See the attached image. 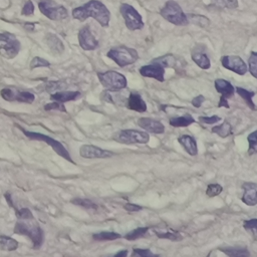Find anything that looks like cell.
<instances>
[{"label":"cell","instance_id":"1","mask_svg":"<svg viewBox=\"0 0 257 257\" xmlns=\"http://www.w3.org/2000/svg\"><path fill=\"white\" fill-rule=\"evenodd\" d=\"M14 210L17 216V222L14 227V233L29 237L35 249L41 247L44 240L43 230L41 229L37 221L34 219L30 210L28 208H14Z\"/></svg>","mask_w":257,"mask_h":257},{"label":"cell","instance_id":"2","mask_svg":"<svg viewBox=\"0 0 257 257\" xmlns=\"http://www.w3.org/2000/svg\"><path fill=\"white\" fill-rule=\"evenodd\" d=\"M72 16L79 21H84L88 17H92L102 27H107L110 20L109 10L98 0H89L85 4L74 8L72 10Z\"/></svg>","mask_w":257,"mask_h":257},{"label":"cell","instance_id":"3","mask_svg":"<svg viewBox=\"0 0 257 257\" xmlns=\"http://www.w3.org/2000/svg\"><path fill=\"white\" fill-rule=\"evenodd\" d=\"M161 16L170 23L177 26H186L189 24L187 14L181 6L174 0H169L160 10Z\"/></svg>","mask_w":257,"mask_h":257},{"label":"cell","instance_id":"4","mask_svg":"<svg viewBox=\"0 0 257 257\" xmlns=\"http://www.w3.org/2000/svg\"><path fill=\"white\" fill-rule=\"evenodd\" d=\"M106 56L111 60H113L119 67L131 65L139 59L138 51L125 45H120V46L110 48L107 51Z\"/></svg>","mask_w":257,"mask_h":257},{"label":"cell","instance_id":"5","mask_svg":"<svg viewBox=\"0 0 257 257\" xmlns=\"http://www.w3.org/2000/svg\"><path fill=\"white\" fill-rule=\"evenodd\" d=\"M16 126H17L20 131H22L23 134L25 135V137H27L28 139L34 140V141H41V142L46 143L48 146H50V147L53 149V151H54L57 155H59L60 157H62V158L65 159L66 161H68V162L74 164V162H73L72 158L70 157L68 151L64 148V146H63L60 142L54 140L53 138H51V137H49V136L43 135V134H41V133L26 131V130H24L22 126H20V125H18V124H17Z\"/></svg>","mask_w":257,"mask_h":257},{"label":"cell","instance_id":"6","mask_svg":"<svg viewBox=\"0 0 257 257\" xmlns=\"http://www.w3.org/2000/svg\"><path fill=\"white\" fill-rule=\"evenodd\" d=\"M97 77L101 85L107 91H119L126 87L127 81L123 74L114 71V70H107L104 72H98Z\"/></svg>","mask_w":257,"mask_h":257},{"label":"cell","instance_id":"7","mask_svg":"<svg viewBox=\"0 0 257 257\" xmlns=\"http://www.w3.org/2000/svg\"><path fill=\"white\" fill-rule=\"evenodd\" d=\"M112 139L120 144L135 145V144H147L150 141V136L147 132L138 130H120L113 134Z\"/></svg>","mask_w":257,"mask_h":257},{"label":"cell","instance_id":"8","mask_svg":"<svg viewBox=\"0 0 257 257\" xmlns=\"http://www.w3.org/2000/svg\"><path fill=\"white\" fill-rule=\"evenodd\" d=\"M119 12L128 30L136 31V30H141L144 27L143 18L134 6L127 3H122L119 6Z\"/></svg>","mask_w":257,"mask_h":257},{"label":"cell","instance_id":"9","mask_svg":"<svg viewBox=\"0 0 257 257\" xmlns=\"http://www.w3.org/2000/svg\"><path fill=\"white\" fill-rule=\"evenodd\" d=\"M20 50V42L10 32H0V55L5 58H14Z\"/></svg>","mask_w":257,"mask_h":257},{"label":"cell","instance_id":"10","mask_svg":"<svg viewBox=\"0 0 257 257\" xmlns=\"http://www.w3.org/2000/svg\"><path fill=\"white\" fill-rule=\"evenodd\" d=\"M38 8L44 16L51 20H62L68 16L67 9L53 0H40Z\"/></svg>","mask_w":257,"mask_h":257},{"label":"cell","instance_id":"11","mask_svg":"<svg viewBox=\"0 0 257 257\" xmlns=\"http://www.w3.org/2000/svg\"><path fill=\"white\" fill-rule=\"evenodd\" d=\"M0 94L3 99L7 101H18L25 103H32L35 99V95L29 91L19 90L17 88L5 87L1 89Z\"/></svg>","mask_w":257,"mask_h":257},{"label":"cell","instance_id":"12","mask_svg":"<svg viewBox=\"0 0 257 257\" xmlns=\"http://www.w3.org/2000/svg\"><path fill=\"white\" fill-rule=\"evenodd\" d=\"M214 85L216 90L221 94L220 100L218 103L219 107H226L229 108L228 104V99L231 98L234 95L235 92V87L226 79L223 78H217L214 81Z\"/></svg>","mask_w":257,"mask_h":257},{"label":"cell","instance_id":"13","mask_svg":"<svg viewBox=\"0 0 257 257\" xmlns=\"http://www.w3.org/2000/svg\"><path fill=\"white\" fill-rule=\"evenodd\" d=\"M224 68L233 71L238 75H244L247 72V64L238 55H224L220 59Z\"/></svg>","mask_w":257,"mask_h":257},{"label":"cell","instance_id":"14","mask_svg":"<svg viewBox=\"0 0 257 257\" xmlns=\"http://www.w3.org/2000/svg\"><path fill=\"white\" fill-rule=\"evenodd\" d=\"M139 72L144 77L154 78L160 82L165 81V67L160 63L152 62L151 64L141 66Z\"/></svg>","mask_w":257,"mask_h":257},{"label":"cell","instance_id":"15","mask_svg":"<svg viewBox=\"0 0 257 257\" xmlns=\"http://www.w3.org/2000/svg\"><path fill=\"white\" fill-rule=\"evenodd\" d=\"M79 155L84 159H105L113 156V153L93 145H82L79 148Z\"/></svg>","mask_w":257,"mask_h":257},{"label":"cell","instance_id":"16","mask_svg":"<svg viewBox=\"0 0 257 257\" xmlns=\"http://www.w3.org/2000/svg\"><path fill=\"white\" fill-rule=\"evenodd\" d=\"M78 42L83 50H94L98 46V41L87 25L83 26L78 31Z\"/></svg>","mask_w":257,"mask_h":257},{"label":"cell","instance_id":"17","mask_svg":"<svg viewBox=\"0 0 257 257\" xmlns=\"http://www.w3.org/2000/svg\"><path fill=\"white\" fill-rule=\"evenodd\" d=\"M242 202L248 206L257 205V184L252 182H246L242 185Z\"/></svg>","mask_w":257,"mask_h":257},{"label":"cell","instance_id":"18","mask_svg":"<svg viewBox=\"0 0 257 257\" xmlns=\"http://www.w3.org/2000/svg\"><path fill=\"white\" fill-rule=\"evenodd\" d=\"M137 123L139 126L149 133L163 134L165 132V125L157 119H153L150 117H141L138 119Z\"/></svg>","mask_w":257,"mask_h":257},{"label":"cell","instance_id":"19","mask_svg":"<svg viewBox=\"0 0 257 257\" xmlns=\"http://www.w3.org/2000/svg\"><path fill=\"white\" fill-rule=\"evenodd\" d=\"M191 57L192 60L202 69H209L211 67V62L210 59L208 57V55L205 53L204 51V47L203 48H198L195 47L193 48L192 52H191Z\"/></svg>","mask_w":257,"mask_h":257},{"label":"cell","instance_id":"20","mask_svg":"<svg viewBox=\"0 0 257 257\" xmlns=\"http://www.w3.org/2000/svg\"><path fill=\"white\" fill-rule=\"evenodd\" d=\"M178 142L190 156H196L198 154L197 142L194 137L190 135H182L178 138Z\"/></svg>","mask_w":257,"mask_h":257},{"label":"cell","instance_id":"21","mask_svg":"<svg viewBox=\"0 0 257 257\" xmlns=\"http://www.w3.org/2000/svg\"><path fill=\"white\" fill-rule=\"evenodd\" d=\"M126 106L131 110H135L138 112H145L147 110V104L139 93L132 92L130 94V96L127 98Z\"/></svg>","mask_w":257,"mask_h":257},{"label":"cell","instance_id":"22","mask_svg":"<svg viewBox=\"0 0 257 257\" xmlns=\"http://www.w3.org/2000/svg\"><path fill=\"white\" fill-rule=\"evenodd\" d=\"M180 60L181 59L177 58L176 55H174V54H166V55H163V56H160V57H157V58L153 59L152 62L160 63L165 68L172 67V68H175L176 70H178V67L182 66Z\"/></svg>","mask_w":257,"mask_h":257},{"label":"cell","instance_id":"23","mask_svg":"<svg viewBox=\"0 0 257 257\" xmlns=\"http://www.w3.org/2000/svg\"><path fill=\"white\" fill-rule=\"evenodd\" d=\"M81 96V93L79 91H68V90H62V91H56L51 94L50 98L54 101L58 102H66L71 100H76Z\"/></svg>","mask_w":257,"mask_h":257},{"label":"cell","instance_id":"24","mask_svg":"<svg viewBox=\"0 0 257 257\" xmlns=\"http://www.w3.org/2000/svg\"><path fill=\"white\" fill-rule=\"evenodd\" d=\"M235 91L237 92V94H239V96H241V98L243 100H245V102L247 103V105L253 109V110H256L257 107L253 101V97L255 95V92L254 91H251V90H248V89H245L243 87H240V86H237L235 87Z\"/></svg>","mask_w":257,"mask_h":257},{"label":"cell","instance_id":"25","mask_svg":"<svg viewBox=\"0 0 257 257\" xmlns=\"http://www.w3.org/2000/svg\"><path fill=\"white\" fill-rule=\"evenodd\" d=\"M169 122H170V125H172L174 127H184V126H188V125L194 123L195 119L191 114L187 113L182 116L171 117Z\"/></svg>","mask_w":257,"mask_h":257},{"label":"cell","instance_id":"26","mask_svg":"<svg viewBox=\"0 0 257 257\" xmlns=\"http://www.w3.org/2000/svg\"><path fill=\"white\" fill-rule=\"evenodd\" d=\"M221 252L231 257H245L249 256L250 253L246 248H237V247H221L219 249Z\"/></svg>","mask_w":257,"mask_h":257},{"label":"cell","instance_id":"27","mask_svg":"<svg viewBox=\"0 0 257 257\" xmlns=\"http://www.w3.org/2000/svg\"><path fill=\"white\" fill-rule=\"evenodd\" d=\"M211 132L213 134L218 135L221 138H227L232 134V126L227 120H224L221 124L213 126Z\"/></svg>","mask_w":257,"mask_h":257},{"label":"cell","instance_id":"28","mask_svg":"<svg viewBox=\"0 0 257 257\" xmlns=\"http://www.w3.org/2000/svg\"><path fill=\"white\" fill-rule=\"evenodd\" d=\"M18 248V242L8 236H0V249L4 251H14Z\"/></svg>","mask_w":257,"mask_h":257},{"label":"cell","instance_id":"29","mask_svg":"<svg viewBox=\"0 0 257 257\" xmlns=\"http://www.w3.org/2000/svg\"><path fill=\"white\" fill-rule=\"evenodd\" d=\"M47 44L54 53H61L64 50V45L61 40L53 34L47 35Z\"/></svg>","mask_w":257,"mask_h":257},{"label":"cell","instance_id":"30","mask_svg":"<svg viewBox=\"0 0 257 257\" xmlns=\"http://www.w3.org/2000/svg\"><path fill=\"white\" fill-rule=\"evenodd\" d=\"M121 238V235L117 232H111V231H102L98 233H94L92 235V239L95 241H110Z\"/></svg>","mask_w":257,"mask_h":257},{"label":"cell","instance_id":"31","mask_svg":"<svg viewBox=\"0 0 257 257\" xmlns=\"http://www.w3.org/2000/svg\"><path fill=\"white\" fill-rule=\"evenodd\" d=\"M238 5V0H211L210 3V6L222 9H236Z\"/></svg>","mask_w":257,"mask_h":257},{"label":"cell","instance_id":"32","mask_svg":"<svg viewBox=\"0 0 257 257\" xmlns=\"http://www.w3.org/2000/svg\"><path fill=\"white\" fill-rule=\"evenodd\" d=\"M189 23H193L195 25L201 26V27H207L210 24V20L203 16V15H199V14H187Z\"/></svg>","mask_w":257,"mask_h":257},{"label":"cell","instance_id":"33","mask_svg":"<svg viewBox=\"0 0 257 257\" xmlns=\"http://www.w3.org/2000/svg\"><path fill=\"white\" fill-rule=\"evenodd\" d=\"M150 227H139V228H136L135 230L126 233L123 237L126 239V240H130V241H133V240H136V239H139V238H142L144 237L148 231H149Z\"/></svg>","mask_w":257,"mask_h":257},{"label":"cell","instance_id":"34","mask_svg":"<svg viewBox=\"0 0 257 257\" xmlns=\"http://www.w3.org/2000/svg\"><path fill=\"white\" fill-rule=\"evenodd\" d=\"M244 229L252 236V238L257 241V219H249L243 222Z\"/></svg>","mask_w":257,"mask_h":257},{"label":"cell","instance_id":"35","mask_svg":"<svg viewBox=\"0 0 257 257\" xmlns=\"http://www.w3.org/2000/svg\"><path fill=\"white\" fill-rule=\"evenodd\" d=\"M247 141H248V145H249L248 154L250 156L257 154V130L248 135Z\"/></svg>","mask_w":257,"mask_h":257},{"label":"cell","instance_id":"36","mask_svg":"<svg viewBox=\"0 0 257 257\" xmlns=\"http://www.w3.org/2000/svg\"><path fill=\"white\" fill-rule=\"evenodd\" d=\"M248 69L250 74L257 79V51H252L248 58Z\"/></svg>","mask_w":257,"mask_h":257},{"label":"cell","instance_id":"37","mask_svg":"<svg viewBox=\"0 0 257 257\" xmlns=\"http://www.w3.org/2000/svg\"><path fill=\"white\" fill-rule=\"evenodd\" d=\"M71 203L77 206H80L82 208L85 209H92V210H96L97 209V205L95 203H93L91 200L88 199H82V198H75L73 200H71Z\"/></svg>","mask_w":257,"mask_h":257},{"label":"cell","instance_id":"38","mask_svg":"<svg viewBox=\"0 0 257 257\" xmlns=\"http://www.w3.org/2000/svg\"><path fill=\"white\" fill-rule=\"evenodd\" d=\"M155 234L160 239H169L171 241H179V240H181L183 238L180 234H178L176 232H170V231H168V232L155 231Z\"/></svg>","mask_w":257,"mask_h":257},{"label":"cell","instance_id":"39","mask_svg":"<svg viewBox=\"0 0 257 257\" xmlns=\"http://www.w3.org/2000/svg\"><path fill=\"white\" fill-rule=\"evenodd\" d=\"M223 191V188L220 184L218 183H214V184H209L207 186V189H206V195L208 197H216L218 196L221 192Z\"/></svg>","mask_w":257,"mask_h":257},{"label":"cell","instance_id":"40","mask_svg":"<svg viewBox=\"0 0 257 257\" xmlns=\"http://www.w3.org/2000/svg\"><path fill=\"white\" fill-rule=\"evenodd\" d=\"M49 65H50V63H49L47 60H45V59H43V58H41V57H38V56H35V57L31 60V62H30V67H31V68L48 67Z\"/></svg>","mask_w":257,"mask_h":257},{"label":"cell","instance_id":"41","mask_svg":"<svg viewBox=\"0 0 257 257\" xmlns=\"http://www.w3.org/2000/svg\"><path fill=\"white\" fill-rule=\"evenodd\" d=\"M44 109L45 110L56 109V110H59V111L66 112V108H65L64 104H61V102H58V101H54V102H51V103H46L44 105Z\"/></svg>","mask_w":257,"mask_h":257},{"label":"cell","instance_id":"42","mask_svg":"<svg viewBox=\"0 0 257 257\" xmlns=\"http://www.w3.org/2000/svg\"><path fill=\"white\" fill-rule=\"evenodd\" d=\"M132 256H141V257H153L156 256L155 253H153L150 249H139V248H135Z\"/></svg>","mask_w":257,"mask_h":257},{"label":"cell","instance_id":"43","mask_svg":"<svg viewBox=\"0 0 257 257\" xmlns=\"http://www.w3.org/2000/svg\"><path fill=\"white\" fill-rule=\"evenodd\" d=\"M201 122L207 123V124H213L221 120V117L218 115H211V116H199L198 118Z\"/></svg>","mask_w":257,"mask_h":257},{"label":"cell","instance_id":"44","mask_svg":"<svg viewBox=\"0 0 257 257\" xmlns=\"http://www.w3.org/2000/svg\"><path fill=\"white\" fill-rule=\"evenodd\" d=\"M33 13H34V5H33V3H32L30 0H28V1L24 4V6H23V8H22L21 14H22V15H25V16H29V15H31V14H33Z\"/></svg>","mask_w":257,"mask_h":257},{"label":"cell","instance_id":"45","mask_svg":"<svg viewBox=\"0 0 257 257\" xmlns=\"http://www.w3.org/2000/svg\"><path fill=\"white\" fill-rule=\"evenodd\" d=\"M205 101V97L202 95V94H199V95H197V96H195L193 99H192V101H191V103H192V105L194 106V107H200L201 105H202V103Z\"/></svg>","mask_w":257,"mask_h":257},{"label":"cell","instance_id":"46","mask_svg":"<svg viewBox=\"0 0 257 257\" xmlns=\"http://www.w3.org/2000/svg\"><path fill=\"white\" fill-rule=\"evenodd\" d=\"M123 208H124V210H126V211H128V212H138V211H140V210L143 209L141 206H139V205H137V204H132V203H126V204H124Z\"/></svg>","mask_w":257,"mask_h":257},{"label":"cell","instance_id":"47","mask_svg":"<svg viewBox=\"0 0 257 257\" xmlns=\"http://www.w3.org/2000/svg\"><path fill=\"white\" fill-rule=\"evenodd\" d=\"M102 95H104V99H105L106 101H109V102H112V103H113V100H112V98H111V95L107 92V90L104 91V92L102 93Z\"/></svg>","mask_w":257,"mask_h":257},{"label":"cell","instance_id":"48","mask_svg":"<svg viewBox=\"0 0 257 257\" xmlns=\"http://www.w3.org/2000/svg\"><path fill=\"white\" fill-rule=\"evenodd\" d=\"M127 250H121V251H119V252H116L115 254H114V256L115 257H118V256H122V257H124V256H126L127 255Z\"/></svg>","mask_w":257,"mask_h":257}]
</instances>
